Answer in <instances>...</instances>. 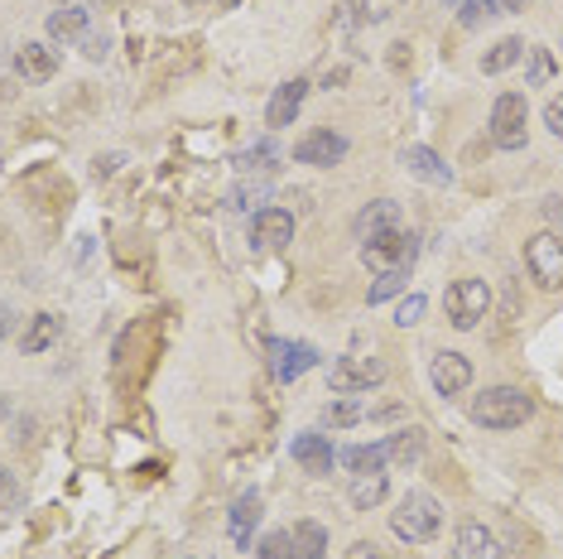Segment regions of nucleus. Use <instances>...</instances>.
I'll return each mask as SVG.
<instances>
[{"instance_id":"f257e3e1","label":"nucleus","mask_w":563,"mask_h":559,"mask_svg":"<svg viewBox=\"0 0 563 559\" xmlns=\"http://www.w3.org/2000/svg\"><path fill=\"white\" fill-rule=\"evenodd\" d=\"M530 410H535V400L525 396V390L491 386L472 400V424H481V430H521V424L530 420Z\"/></svg>"},{"instance_id":"f03ea898","label":"nucleus","mask_w":563,"mask_h":559,"mask_svg":"<svg viewBox=\"0 0 563 559\" xmlns=\"http://www.w3.org/2000/svg\"><path fill=\"white\" fill-rule=\"evenodd\" d=\"M438 525H443V511H438V501L429 492H410V497L390 511V531L410 545H429L438 535Z\"/></svg>"},{"instance_id":"7ed1b4c3","label":"nucleus","mask_w":563,"mask_h":559,"mask_svg":"<svg viewBox=\"0 0 563 559\" xmlns=\"http://www.w3.org/2000/svg\"><path fill=\"white\" fill-rule=\"evenodd\" d=\"M414 256H420V241H414L404 227H386V232H376V237L362 241V261L376 275L380 271H410Z\"/></svg>"},{"instance_id":"20e7f679","label":"nucleus","mask_w":563,"mask_h":559,"mask_svg":"<svg viewBox=\"0 0 563 559\" xmlns=\"http://www.w3.org/2000/svg\"><path fill=\"white\" fill-rule=\"evenodd\" d=\"M443 309H448V323H453L458 333H472L481 319H487V309H491L487 280H458V285H448Z\"/></svg>"},{"instance_id":"39448f33","label":"nucleus","mask_w":563,"mask_h":559,"mask_svg":"<svg viewBox=\"0 0 563 559\" xmlns=\"http://www.w3.org/2000/svg\"><path fill=\"white\" fill-rule=\"evenodd\" d=\"M525 265L539 289H563V237L559 232H539L525 241Z\"/></svg>"},{"instance_id":"423d86ee","label":"nucleus","mask_w":563,"mask_h":559,"mask_svg":"<svg viewBox=\"0 0 563 559\" xmlns=\"http://www.w3.org/2000/svg\"><path fill=\"white\" fill-rule=\"evenodd\" d=\"M525 121H530L525 97L501 92L497 107H491V145H497V150H525Z\"/></svg>"},{"instance_id":"0eeeda50","label":"nucleus","mask_w":563,"mask_h":559,"mask_svg":"<svg viewBox=\"0 0 563 559\" xmlns=\"http://www.w3.org/2000/svg\"><path fill=\"white\" fill-rule=\"evenodd\" d=\"M328 382L337 396H362V390L386 382V362H380V357H342V362H333Z\"/></svg>"},{"instance_id":"6e6552de","label":"nucleus","mask_w":563,"mask_h":559,"mask_svg":"<svg viewBox=\"0 0 563 559\" xmlns=\"http://www.w3.org/2000/svg\"><path fill=\"white\" fill-rule=\"evenodd\" d=\"M270 352V372H275V382H299L303 372H309L313 362H318V352H313V343H289V338H270L265 343Z\"/></svg>"},{"instance_id":"1a4fd4ad","label":"nucleus","mask_w":563,"mask_h":559,"mask_svg":"<svg viewBox=\"0 0 563 559\" xmlns=\"http://www.w3.org/2000/svg\"><path fill=\"white\" fill-rule=\"evenodd\" d=\"M295 241V218L285 208H261L251 218V251H279Z\"/></svg>"},{"instance_id":"9d476101","label":"nucleus","mask_w":563,"mask_h":559,"mask_svg":"<svg viewBox=\"0 0 563 559\" xmlns=\"http://www.w3.org/2000/svg\"><path fill=\"white\" fill-rule=\"evenodd\" d=\"M295 160L313 164V170H328V164L347 160V136H337V131H309V136H299V145H295Z\"/></svg>"},{"instance_id":"9b49d317","label":"nucleus","mask_w":563,"mask_h":559,"mask_svg":"<svg viewBox=\"0 0 563 559\" xmlns=\"http://www.w3.org/2000/svg\"><path fill=\"white\" fill-rule=\"evenodd\" d=\"M289 454H295V463L303 468V473L313 477H328L337 454H333V439L328 434H295V444H289Z\"/></svg>"},{"instance_id":"f8f14e48","label":"nucleus","mask_w":563,"mask_h":559,"mask_svg":"<svg viewBox=\"0 0 563 559\" xmlns=\"http://www.w3.org/2000/svg\"><path fill=\"white\" fill-rule=\"evenodd\" d=\"M429 382L438 396H463V390L472 386V362L463 352H438L434 367H429Z\"/></svg>"},{"instance_id":"ddd939ff","label":"nucleus","mask_w":563,"mask_h":559,"mask_svg":"<svg viewBox=\"0 0 563 559\" xmlns=\"http://www.w3.org/2000/svg\"><path fill=\"white\" fill-rule=\"evenodd\" d=\"M303 97H309V83H303V77H289V83H279V87H275V97H270V107H265L270 131L295 126V116L303 111Z\"/></svg>"},{"instance_id":"4468645a","label":"nucleus","mask_w":563,"mask_h":559,"mask_svg":"<svg viewBox=\"0 0 563 559\" xmlns=\"http://www.w3.org/2000/svg\"><path fill=\"white\" fill-rule=\"evenodd\" d=\"M400 164H404V170H410L414 178H424V184H438V188L453 184V170L438 160L429 145H404V150H400Z\"/></svg>"},{"instance_id":"2eb2a0df","label":"nucleus","mask_w":563,"mask_h":559,"mask_svg":"<svg viewBox=\"0 0 563 559\" xmlns=\"http://www.w3.org/2000/svg\"><path fill=\"white\" fill-rule=\"evenodd\" d=\"M15 73L25 77V83H49V77L59 73V49H49V44H25V49H15Z\"/></svg>"},{"instance_id":"dca6fc26","label":"nucleus","mask_w":563,"mask_h":559,"mask_svg":"<svg viewBox=\"0 0 563 559\" xmlns=\"http://www.w3.org/2000/svg\"><path fill=\"white\" fill-rule=\"evenodd\" d=\"M255 521H261V492H241L232 501V541L236 550H251L255 545Z\"/></svg>"},{"instance_id":"f3484780","label":"nucleus","mask_w":563,"mask_h":559,"mask_svg":"<svg viewBox=\"0 0 563 559\" xmlns=\"http://www.w3.org/2000/svg\"><path fill=\"white\" fill-rule=\"evenodd\" d=\"M458 559H501L497 535H491L481 521H463L458 525Z\"/></svg>"},{"instance_id":"a211bd4d","label":"nucleus","mask_w":563,"mask_h":559,"mask_svg":"<svg viewBox=\"0 0 563 559\" xmlns=\"http://www.w3.org/2000/svg\"><path fill=\"white\" fill-rule=\"evenodd\" d=\"M59 338H63V319L59 314H34L25 338H20V348H25V357H43Z\"/></svg>"},{"instance_id":"6ab92c4d","label":"nucleus","mask_w":563,"mask_h":559,"mask_svg":"<svg viewBox=\"0 0 563 559\" xmlns=\"http://www.w3.org/2000/svg\"><path fill=\"white\" fill-rule=\"evenodd\" d=\"M289 559H328V531L318 521H299L289 531Z\"/></svg>"},{"instance_id":"aec40b11","label":"nucleus","mask_w":563,"mask_h":559,"mask_svg":"<svg viewBox=\"0 0 563 559\" xmlns=\"http://www.w3.org/2000/svg\"><path fill=\"white\" fill-rule=\"evenodd\" d=\"M386 227H400V203H390V198H380V203L362 208V212H356V222H352L356 241L376 237V232H386Z\"/></svg>"},{"instance_id":"412c9836","label":"nucleus","mask_w":563,"mask_h":559,"mask_svg":"<svg viewBox=\"0 0 563 559\" xmlns=\"http://www.w3.org/2000/svg\"><path fill=\"white\" fill-rule=\"evenodd\" d=\"M87 5H77V0H67V5H59L49 15V39H77V35H87Z\"/></svg>"},{"instance_id":"4be33fe9","label":"nucleus","mask_w":563,"mask_h":559,"mask_svg":"<svg viewBox=\"0 0 563 559\" xmlns=\"http://www.w3.org/2000/svg\"><path fill=\"white\" fill-rule=\"evenodd\" d=\"M525 53H530V49H525V39H515V35H511V39H497V44H491V53L481 59V73H487V77H501L505 69H515Z\"/></svg>"},{"instance_id":"5701e85b","label":"nucleus","mask_w":563,"mask_h":559,"mask_svg":"<svg viewBox=\"0 0 563 559\" xmlns=\"http://www.w3.org/2000/svg\"><path fill=\"white\" fill-rule=\"evenodd\" d=\"M386 473H356L352 477V507L356 511H371V507H380L386 501Z\"/></svg>"},{"instance_id":"b1692460","label":"nucleus","mask_w":563,"mask_h":559,"mask_svg":"<svg viewBox=\"0 0 563 559\" xmlns=\"http://www.w3.org/2000/svg\"><path fill=\"white\" fill-rule=\"evenodd\" d=\"M386 458H390L386 444H356V449L342 454V463L352 468V477H356V473H386Z\"/></svg>"},{"instance_id":"393cba45","label":"nucleus","mask_w":563,"mask_h":559,"mask_svg":"<svg viewBox=\"0 0 563 559\" xmlns=\"http://www.w3.org/2000/svg\"><path fill=\"white\" fill-rule=\"evenodd\" d=\"M458 10H463L458 20L472 29V25H481V15H515V10H521V0H463Z\"/></svg>"},{"instance_id":"a878e982","label":"nucleus","mask_w":563,"mask_h":559,"mask_svg":"<svg viewBox=\"0 0 563 559\" xmlns=\"http://www.w3.org/2000/svg\"><path fill=\"white\" fill-rule=\"evenodd\" d=\"M356 420H366V406L356 396H342V400H333V406H323V424H328V430H347V424H356Z\"/></svg>"},{"instance_id":"bb28decb","label":"nucleus","mask_w":563,"mask_h":559,"mask_svg":"<svg viewBox=\"0 0 563 559\" xmlns=\"http://www.w3.org/2000/svg\"><path fill=\"white\" fill-rule=\"evenodd\" d=\"M386 449H390V458H396L400 468H410V463H420V458H424V434L420 430H400Z\"/></svg>"},{"instance_id":"cd10ccee","label":"nucleus","mask_w":563,"mask_h":559,"mask_svg":"<svg viewBox=\"0 0 563 559\" xmlns=\"http://www.w3.org/2000/svg\"><path fill=\"white\" fill-rule=\"evenodd\" d=\"M404 285H410V271H380L376 285L366 289V299H371V305H386V299H396Z\"/></svg>"},{"instance_id":"c85d7f7f","label":"nucleus","mask_w":563,"mask_h":559,"mask_svg":"<svg viewBox=\"0 0 563 559\" xmlns=\"http://www.w3.org/2000/svg\"><path fill=\"white\" fill-rule=\"evenodd\" d=\"M549 77H554V53H549V49H530V77H525V83L545 87Z\"/></svg>"},{"instance_id":"c756f323","label":"nucleus","mask_w":563,"mask_h":559,"mask_svg":"<svg viewBox=\"0 0 563 559\" xmlns=\"http://www.w3.org/2000/svg\"><path fill=\"white\" fill-rule=\"evenodd\" d=\"M251 555H255V559H289V531H270Z\"/></svg>"},{"instance_id":"7c9ffc66","label":"nucleus","mask_w":563,"mask_h":559,"mask_svg":"<svg viewBox=\"0 0 563 559\" xmlns=\"http://www.w3.org/2000/svg\"><path fill=\"white\" fill-rule=\"evenodd\" d=\"M424 309H429V299H424V295H404L400 309H396V323H400V328H414V323L424 319Z\"/></svg>"},{"instance_id":"2f4dec72","label":"nucleus","mask_w":563,"mask_h":559,"mask_svg":"<svg viewBox=\"0 0 563 559\" xmlns=\"http://www.w3.org/2000/svg\"><path fill=\"white\" fill-rule=\"evenodd\" d=\"M270 160H275V145L261 140V145H255V150H246L236 164H241V170H275V164H270Z\"/></svg>"},{"instance_id":"473e14b6","label":"nucleus","mask_w":563,"mask_h":559,"mask_svg":"<svg viewBox=\"0 0 563 559\" xmlns=\"http://www.w3.org/2000/svg\"><path fill=\"white\" fill-rule=\"evenodd\" d=\"M20 497H25V492H20V483H15V473H10V468H0V511L20 507Z\"/></svg>"},{"instance_id":"72a5a7b5","label":"nucleus","mask_w":563,"mask_h":559,"mask_svg":"<svg viewBox=\"0 0 563 559\" xmlns=\"http://www.w3.org/2000/svg\"><path fill=\"white\" fill-rule=\"evenodd\" d=\"M545 126L563 140V92H559V97H549V107H545Z\"/></svg>"},{"instance_id":"f704fd0d","label":"nucleus","mask_w":563,"mask_h":559,"mask_svg":"<svg viewBox=\"0 0 563 559\" xmlns=\"http://www.w3.org/2000/svg\"><path fill=\"white\" fill-rule=\"evenodd\" d=\"M545 218L554 222V227H563V198H545Z\"/></svg>"},{"instance_id":"c9c22d12","label":"nucleus","mask_w":563,"mask_h":559,"mask_svg":"<svg viewBox=\"0 0 563 559\" xmlns=\"http://www.w3.org/2000/svg\"><path fill=\"white\" fill-rule=\"evenodd\" d=\"M10 333H15V314H10V305L0 299V338H10Z\"/></svg>"},{"instance_id":"e433bc0d","label":"nucleus","mask_w":563,"mask_h":559,"mask_svg":"<svg viewBox=\"0 0 563 559\" xmlns=\"http://www.w3.org/2000/svg\"><path fill=\"white\" fill-rule=\"evenodd\" d=\"M347 555H352V559H380V555H376V545H366V541H362V545H352Z\"/></svg>"},{"instance_id":"4c0bfd02","label":"nucleus","mask_w":563,"mask_h":559,"mask_svg":"<svg viewBox=\"0 0 563 559\" xmlns=\"http://www.w3.org/2000/svg\"><path fill=\"white\" fill-rule=\"evenodd\" d=\"M217 5H222V10H232V5H236V0H217Z\"/></svg>"},{"instance_id":"58836bf2","label":"nucleus","mask_w":563,"mask_h":559,"mask_svg":"<svg viewBox=\"0 0 563 559\" xmlns=\"http://www.w3.org/2000/svg\"><path fill=\"white\" fill-rule=\"evenodd\" d=\"M443 5H463V0H443Z\"/></svg>"},{"instance_id":"ea45409f","label":"nucleus","mask_w":563,"mask_h":559,"mask_svg":"<svg viewBox=\"0 0 563 559\" xmlns=\"http://www.w3.org/2000/svg\"><path fill=\"white\" fill-rule=\"evenodd\" d=\"M188 5H198V0H188Z\"/></svg>"}]
</instances>
